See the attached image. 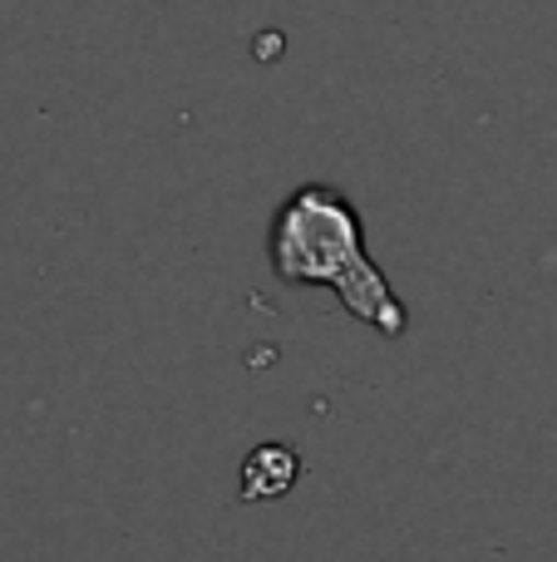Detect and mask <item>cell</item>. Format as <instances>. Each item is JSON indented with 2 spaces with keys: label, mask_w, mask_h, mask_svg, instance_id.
<instances>
[{
  "label": "cell",
  "mask_w": 557,
  "mask_h": 562,
  "mask_svg": "<svg viewBox=\"0 0 557 562\" xmlns=\"http://www.w3.org/2000/svg\"><path fill=\"white\" fill-rule=\"evenodd\" d=\"M272 272L286 286H326L341 306L375 336L400 340L410 330V311L365 252V227L355 203L331 183H302L272 217Z\"/></svg>",
  "instance_id": "6da1fadb"
},
{
  "label": "cell",
  "mask_w": 557,
  "mask_h": 562,
  "mask_svg": "<svg viewBox=\"0 0 557 562\" xmlns=\"http://www.w3.org/2000/svg\"><path fill=\"white\" fill-rule=\"evenodd\" d=\"M302 479V454L292 445H257L242 459V474H237V498L242 504H272L286 498Z\"/></svg>",
  "instance_id": "7a4b0ae2"
}]
</instances>
